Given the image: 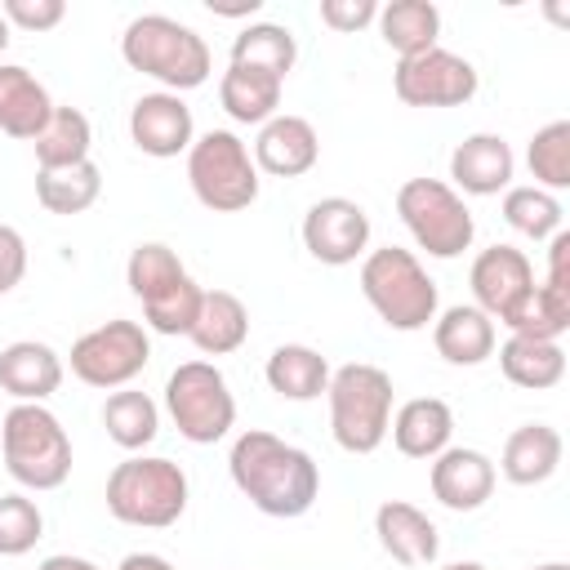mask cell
Wrapping results in <instances>:
<instances>
[{
  "instance_id": "cell-12",
  "label": "cell",
  "mask_w": 570,
  "mask_h": 570,
  "mask_svg": "<svg viewBox=\"0 0 570 570\" xmlns=\"http://www.w3.org/2000/svg\"><path fill=\"white\" fill-rule=\"evenodd\" d=\"M476 67L463 53L450 49H428L414 58H401L392 71V89L405 107H463L476 98Z\"/></svg>"
},
{
  "instance_id": "cell-38",
  "label": "cell",
  "mask_w": 570,
  "mask_h": 570,
  "mask_svg": "<svg viewBox=\"0 0 570 570\" xmlns=\"http://www.w3.org/2000/svg\"><path fill=\"white\" fill-rule=\"evenodd\" d=\"M0 18L18 31H53L62 18H67V4L62 0H4L0 4Z\"/></svg>"
},
{
  "instance_id": "cell-15",
  "label": "cell",
  "mask_w": 570,
  "mask_h": 570,
  "mask_svg": "<svg viewBox=\"0 0 570 570\" xmlns=\"http://www.w3.org/2000/svg\"><path fill=\"white\" fill-rule=\"evenodd\" d=\"M129 138L142 156L151 160H174L183 156L191 142H196V120H191V107L183 102V94H142L134 107H129Z\"/></svg>"
},
{
  "instance_id": "cell-4",
  "label": "cell",
  "mask_w": 570,
  "mask_h": 570,
  "mask_svg": "<svg viewBox=\"0 0 570 570\" xmlns=\"http://www.w3.org/2000/svg\"><path fill=\"white\" fill-rule=\"evenodd\" d=\"M361 294L379 312V321L387 330H401V334L428 330L436 321V307H441L436 281L401 245H383V249H370L361 258Z\"/></svg>"
},
{
  "instance_id": "cell-26",
  "label": "cell",
  "mask_w": 570,
  "mask_h": 570,
  "mask_svg": "<svg viewBox=\"0 0 570 570\" xmlns=\"http://www.w3.org/2000/svg\"><path fill=\"white\" fill-rule=\"evenodd\" d=\"M330 374H334L330 361L307 343H281L263 365V379L281 401H316V396H325Z\"/></svg>"
},
{
  "instance_id": "cell-18",
  "label": "cell",
  "mask_w": 570,
  "mask_h": 570,
  "mask_svg": "<svg viewBox=\"0 0 570 570\" xmlns=\"http://www.w3.org/2000/svg\"><path fill=\"white\" fill-rule=\"evenodd\" d=\"M517 174V156L503 142V134H468L454 151H450V178L454 191L468 196H499L512 187Z\"/></svg>"
},
{
  "instance_id": "cell-35",
  "label": "cell",
  "mask_w": 570,
  "mask_h": 570,
  "mask_svg": "<svg viewBox=\"0 0 570 570\" xmlns=\"http://www.w3.org/2000/svg\"><path fill=\"white\" fill-rule=\"evenodd\" d=\"M503 218L512 232L530 236V240H552L561 232V200L534 183L525 187H508L503 191Z\"/></svg>"
},
{
  "instance_id": "cell-31",
  "label": "cell",
  "mask_w": 570,
  "mask_h": 570,
  "mask_svg": "<svg viewBox=\"0 0 570 570\" xmlns=\"http://www.w3.org/2000/svg\"><path fill=\"white\" fill-rule=\"evenodd\" d=\"M298 62V45L294 31L281 22H249L236 40H232V67H249V71H267L276 80H285Z\"/></svg>"
},
{
  "instance_id": "cell-11",
  "label": "cell",
  "mask_w": 570,
  "mask_h": 570,
  "mask_svg": "<svg viewBox=\"0 0 570 570\" xmlns=\"http://www.w3.org/2000/svg\"><path fill=\"white\" fill-rule=\"evenodd\" d=\"M67 361H71V374H76L85 387L120 392V387H129V383L147 370V361H151V338H147V330H142L138 321L116 316V321H107V325L80 334V338L71 343V356H67Z\"/></svg>"
},
{
  "instance_id": "cell-6",
  "label": "cell",
  "mask_w": 570,
  "mask_h": 570,
  "mask_svg": "<svg viewBox=\"0 0 570 570\" xmlns=\"http://www.w3.org/2000/svg\"><path fill=\"white\" fill-rule=\"evenodd\" d=\"M0 450H4V472L22 490H58L71 476V436L58 423L53 410L36 401H18L0 419Z\"/></svg>"
},
{
  "instance_id": "cell-2",
  "label": "cell",
  "mask_w": 570,
  "mask_h": 570,
  "mask_svg": "<svg viewBox=\"0 0 570 570\" xmlns=\"http://www.w3.org/2000/svg\"><path fill=\"white\" fill-rule=\"evenodd\" d=\"M120 58L134 71L160 80L165 94L200 89L214 71V53L205 36L169 13H138L120 36Z\"/></svg>"
},
{
  "instance_id": "cell-5",
  "label": "cell",
  "mask_w": 570,
  "mask_h": 570,
  "mask_svg": "<svg viewBox=\"0 0 570 570\" xmlns=\"http://www.w3.org/2000/svg\"><path fill=\"white\" fill-rule=\"evenodd\" d=\"M187 499H191L187 472L160 454H129L107 476V512L120 525L169 530L187 512Z\"/></svg>"
},
{
  "instance_id": "cell-10",
  "label": "cell",
  "mask_w": 570,
  "mask_h": 570,
  "mask_svg": "<svg viewBox=\"0 0 570 570\" xmlns=\"http://www.w3.org/2000/svg\"><path fill=\"white\" fill-rule=\"evenodd\" d=\"M396 214L414 236V245L428 249L432 258H459L476 236L472 209L441 178H405L396 187Z\"/></svg>"
},
{
  "instance_id": "cell-45",
  "label": "cell",
  "mask_w": 570,
  "mask_h": 570,
  "mask_svg": "<svg viewBox=\"0 0 570 570\" xmlns=\"http://www.w3.org/2000/svg\"><path fill=\"white\" fill-rule=\"evenodd\" d=\"M441 570H485L481 561H450V566H441Z\"/></svg>"
},
{
  "instance_id": "cell-3",
  "label": "cell",
  "mask_w": 570,
  "mask_h": 570,
  "mask_svg": "<svg viewBox=\"0 0 570 570\" xmlns=\"http://www.w3.org/2000/svg\"><path fill=\"white\" fill-rule=\"evenodd\" d=\"M392 374L370 361H347L330 374V436L347 454H374L392 428Z\"/></svg>"
},
{
  "instance_id": "cell-41",
  "label": "cell",
  "mask_w": 570,
  "mask_h": 570,
  "mask_svg": "<svg viewBox=\"0 0 570 570\" xmlns=\"http://www.w3.org/2000/svg\"><path fill=\"white\" fill-rule=\"evenodd\" d=\"M548 285H566L570 289V232H557L548 240Z\"/></svg>"
},
{
  "instance_id": "cell-28",
  "label": "cell",
  "mask_w": 570,
  "mask_h": 570,
  "mask_svg": "<svg viewBox=\"0 0 570 570\" xmlns=\"http://www.w3.org/2000/svg\"><path fill=\"white\" fill-rule=\"evenodd\" d=\"M374 22H379L383 45L396 53V62L436 49V36H441V9L432 0H392V4H379V18Z\"/></svg>"
},
{
  "instance_id": "cell-19",
  "label": "cell",
  "mask_w": 570,
  "mask_h": 570,
  "mask_svg": "<svg viewBox=\"0 0 570 570\" xmlns=\"http://www.w3.org/2000/svg\"><path fill=\"white\" fill-rule=\"evenodd\" d=\"M374 534H379V548L401 561V566H432L436 552H441V534L432 525V517L405 499H387L379 503L374 512Z\"/></svg>"
},
{
  "instance_id": "cell-30",
  "label": "cell",
  "mask_w": 570,
  "mask_h": 570,
  "mask_svg": "<svg viewBox=\"0 0 570 570\" xmlns=\"http://www.w3.org/2000/svg\"><path fill=\"white\" fill-rule=\"evenodd\" d=\"M102 196V169L94 160L67 165V169H36V200L45 214L71 218L85 214Z\"/></svg>"
},
{
  "instance_id": "cell-40",
  "label": "cell",
  "mask_w": 570,
  "mask_h": 570,
  "mask_svg": "<svg viewBox=\"0 0 570 570\" xmlns=\"http://www.w3.org/2000/svg\"><path fill=\"white\" fill-rule=\"evenodd\" d=\"M22 276H27V240H22L18 227L0 223V298L9 289H18Z\"/></svg>"
},
{
  "instance_id": "cell-37",
  "label": "cell",
  "mask_w": 570,
  "mask_h": 570,
  "mask_svg": "<svg viewBox=\"0 0 570 570\" xmlns=\"http://www.w3.org/2000/svg\"><path fill=\"white\" fill-rule=\"evenodd\" d=\"M45 512L27 494H0V557H22L40 543Z\"/></svg>"
},
{
  "instance_id": "cell-14",
  "label": "cell",
  "mask_w": 570,
  "mask_h": 570,
  "mask_svg": "<svg viewBox=\"0 0 570 570\" xmlns=\"http://www.w3.org/2000/svg\"><path fill=\"white\" fill-rule=\"evenodd\" d=\"M468 285H472V298H476L472 307H481L490 321L508 325L534 289V267L517 245H490L472 258Z\"/></svg>"
},
{
  "instance_id": "cell-1",
  "label": "cell",
  "mask_w": 570,
  "mask_h": 570,
  "mask_svg": "<svg viewBox=\"0 0 570 570\" xmlns=\"http://www.w3.org/2000/svg\"><path fill=\"white\" fill-rule=\"evenodd\" d=\"M227 472L236 481V490L276 521H294L303 512H312L316 494H321V468L307 450L281 441L267 428H249L232 441L227 454Z\"/></svg>"
},
{
  "instance_id": "cell-27",
  "label": "cell",
  "mask_w": 570,
  "mask_h": 570,
  "mask_svg": "<svg viewBox=\"0 0 570 570\" xmlns=\"http://www.w3.org/2000/svg\"><path fill=\"white\" fill-rule=\"evenodd\" d=\"M499 370L512 387L525 392H548L566 379V352L552 338H525V334H508L499 347Z\"/></svg>"
},
{
  "instance_id": "cell-23",
  "label": "cell",
  "mask_w": 570,
  "mask_h": 570,
  "mask_svg": "<svg viewBox=\"0 0 570 570\" xmlns=\"http://www.w3.org/2000/svg\"><path fill=\"white\" fill-rule=\"evenodd\" d=\"M392 445L405 459H436L454 436V410L441 396H414L392 414Z\"/></svg>"
},
{
  "instance_id": "cell-24",
  "label": "cell",
  "mask_w": 570,
  "mask_h": 570,
  "mask_svg": "<svg viewBox=\"0 0 570 570\" xmlns=\"http://www.w3.org/2000/svg\"><path fill=\"white\" fill-rule=\"evenodd\" d=\"M561 454H566V441L552 423H521L503 441L494 472H503L512 485H543L561 468Z\"/></svg>"
},
{
  "instance_id": "cell-47",
  "label": "cell",
  "mask_w": 570,
  "mask_h": 570,
  "mask_svg": "<svg viewBox=\"0 0 570 570\" xmlns=\"http://www.w3.org/2000/svg\"><path fill=\"white\" fill-rule=\"evenodd\" d=\"M525 570H570L566 561H543V566H525Z\"/></svg>"
},
{
  "instance_id": "cell-46",
  "label": "cell",
  "mask_w": 570,
  "mask_h": 570,
  "mask_svg": "<svg viewBox=\"0 0 570 570\" xmlns=\"http://www.w3.org/2000/svg\"><path fill=\"white\" fill-rule=\"evenodd\" d=\"M9 31H13V27H9V22H4V18H0V53H4V49H9Z\"/></svg>"
},
{
  "instance_id": "cell-32",
  "label": "cell",
  "mask_w": 570,
  "mask_h": 570,
  "mask_svg": "<svg viewBox=\"0 0 570 570\" xmlns=\"http://www.w3.org/2000/svg\"><path fill=\"white\" fill-rule=\"evenodd\" d=\"M31 147H36V169H67L89 160V147H94L89 116L80 107H53L49 125L36 134Z\"/></svg>"
},
{
  "instance_id": "cell-39",
  "label": "cell",
  "mask_w": 570,
  "mask_h": 570,
  "mask_svg": "<svg viewBox=\"0 0 570 570\" xmlns=\"http://www.w3.org/2000/svg\"><path fill=\"white\" fill-rule=\"evenodd\" d=\"M379 18L374 0H321V22L338 36H356Z\"/></svg>"
},
{
  "instance_id": "cell-17",
  "label": "cell",
  "mask_w": 570,
  "mask_h": 570,
  "mask_svg": "<svg viewBox=\"0 0 570 570\" xmlns=\"http://www.w3.org/2000/svg\"><path fill=\"white\" fill-rule=\"evenodd\" d=\"M249 156H254L258 174L298 178V174H307L321 160V138H316L312 120L289 116V111H276L267 125H258V138H254Z\"/></svg>"
},
{
  "instance_id": "cell-34",
  "label": "cell",
  "mask_w": 570,
  "mask_h": 570,
  "mask_svg": "<svg viewBox=\"0 0 570 570\" xmlns=\"http://www.w3.org/2000/svg\"><path fill=\"white\" fill-rule=\"evenodd\" d=\"M566 330H570V289L566 285H548V281H539L530 289V298L517 307V316L508 321V334L552 338V343H561Z\"/></svg>"
},
{
  "instance_id": "cell-33",
  "label": "cell",
  "mask_w": 570,
  "mask_h": 570,
  "mask_svg": "<svg viewBox=\"0 0 570 570\" xmlns=\"http://www.w3.org/2000/svg\"><path fill=\"white\" fill-rule=\"evenodd\" d=\"M102 428H107V436H111L120 450L138 454V450L151 445L156 432H160V405H156L147 392L120 387V392H111V396L102 401Z\"/></svg>"
},
{
  "instance_id": "cell-44",
  "label": "cell",
  "mask_w": 570,
  "mask_h": 570,
  "mask_svg": "<svg viewBox=\"0 0 570 570\" xmlns=\"http://www.w3.org/2000/svg\"><path fill=\"white\" fill-rule=\"evenodd\" d=\"M209 13H218V18H245V13H258V0H249V4H209Z\"/></svg>"
},
{
  "instance_id": "cell-29",
  "label": "cell",
  "mask_w": 570,
  "mask_h": 570,
  "mask_svg": "<svg viewBox=\"0 0 570 570\" xmlns=\"http://www.w3.org/2000/svg\"><path fill=\"white\" fill-rule=\"evenodd\" d=\"M281 85L285 80H276L267 71H249V67L227 62V71L218 80V102L236 125H267L281 107Z\"/></svg>"
},
{
  "instance_id": "cell-20",
  "label": "cell",
  "mask_w": 570,
  "mask_h": 570,
  "mask_svg": "<svg viewBox=\"0 0 570 570\" xmlns=\"http://www.w3.org/2000/svg\"><path fill=\"white\" fill-rule=\"evenodd\" d=\"M58 387H62V356L49 343L18 338L0 347V392H9L13 401L45 405Z\"/></svg>"
},
{
  "instance_id": "cell-42",
  "label": "cell",
  "mask_w": 570,
  "mask_h": 570,
  "mask_svg": "<svg viewBox=\"0 0 570 570\" xmlns=\"http://www.w3.org/2000/svg\"><path fill=\"white\" fill-rule=\"evenodd\" d=\"M116 570H178L174 561H165L160 552H129V557H120V566Z\"/></svg>"
},
{
  "instance_id": "cell-13",
  "label": "cell",
  "mask_w": 570,
  "mask_h": 570,
  "mask_svg": "<svg viewBox=\"0 0 570 570\" xmlns=\"http://www.w3.org/2000/svg\"><path fill=\"white\" fill-rule=\"evenodd\" d=\"M303 249L325 267H347L370 249V214L347 196H321L303 214Z\"/></svg>"
},
{
  "instance_id": "cell-9",
  "label": "cell",
  "mask_w": 570,
  "mask_h": 570,
  "mask_svg": "<svg viewBox=\"0 0 570 570\" xmlns=\"http://www.w3.org/2000/svg\"><path fill=\"white\" fill-rule=\"evenodd\" d=\"M165 414L191 445H214L236 423V396L214 361H183L165 379Z\"/></svg>"
},
{
  "instance_id": "cell-22",
  "label": "cell",
  "mask_w": 570,
  "mask_h": 570,
  "mask_svg": "<svg viewBox=\"0 0 570 570\" xmlns=\"http://www.w3.org/2000/svg\"><path fill=\"white\" fill-rule=\"evenodd\" d=\"M53 98L49 89L18 62H0V134L36 142V134L49 125L53 116Z\"/></svg>"
},
{
  "instance_id": "cell-43",
  "label": "cell",
  "mask_w": 570,
  "mask_h": 570,
  "mask_svg": "<svg viewBox=\"0 0 570 570\" xmlns=\"http://www.w3.org/2000/svg\"><path fill=\"white\" fill-rule=\"evenodd\" d=\"M36 570H102V566H94L89 557H71V552H53V557H45Z\"/></svg>"
},
{
  "instance_id": "cell-21",
  "label": "cell",
  "mask_w": 570,
  "mask_h": 570,
  "mask_svg": "<svg viewBox=\"0 0 570 570\" xmlns=\"http://www.w3.org/2000/svg\"><path fill=\"white\" fill-rule=\"evenodd\" d=\"M432 347H436V356L450 361V365H481V361L494 356L499 330H494V321H490L481 307L454 303V307H445V312L432 321Z\"/></svg>"
},
{
  "instance_id": "cell-8",
  "label": "cell",
  "mask_w": 570,
  "mask_h": 570,
  "mask_svg": "<svg viewBox=\"0 0 570 570\" xmlns=\"http://www.w3.org/2000/svg\"><path fill=\"white\" fill-rule=\"evenodd\" d=\"M187 183L191 196L214 214H236L258 200V165L249 142L232 129H209L187 147Z\"/></svg>"
},
{
  "instance_id": "cell-16",
  "label": "cell",
  "mask_w": 570,
  "mask_h": 570,
  "mask_svg": "<svg viewBox=\"0 0 570 570\" xmlns=\"http://www.w3.org/2000/svg\"><path fill=\"white\" fill-rule=\"evenodd\" d=\"M494 459L472 450V445H445L436 459H432V472H428V485H432V499L450 512H476L490 503L494 494Z\"/></svg>"
},
{
  "instance_id": "cell-25",
  "label": "cell",
  "mask_w": 570,
  "mask_h": 570,
  "mask_svg": "<svg viewBox=\"0 0 570 570\" xmlns=\"http://www.w3.org/2000/svg\"><path fill=\"white\" fill-rule=\"evenodd\" d=\"M187 338L196 343L200 356H227L249 338V307L232 289H205Z\"/></svg>"
},
{
  "instance_id": "cell-36",
  "label": "cell",
  "mask_w": 570,
  "mask_h": 570,
  "mask_svg": "<svg viewBox=\"0 0 570 570\" xmlns=\"http://www.w3.org/2000/svg\"><path fill=\"white\" fill-rule=\"evenodd\" d=\"M525 165L534 174V187L543 191H566L570 187V120H552L543 129H534L530 147H525Z\"/></svg>"
},
{
  "instance_id": "cell-7",
  "label": "cell",
  "mask_w": 570,
  "mask_h": 570,
  "mask_svg": "<svg viewBox=\"0 0 570 570\" xmlns=\"http://www.w3.org/2000/svg\"><path fill=\"white\" fill-rule=\"evenodd\" d=\"M125 285L142 303V316L156 334H187L200 312V285L165 240H142L129 249Z\"/></svg>"
}]
</instances>
